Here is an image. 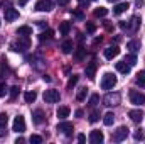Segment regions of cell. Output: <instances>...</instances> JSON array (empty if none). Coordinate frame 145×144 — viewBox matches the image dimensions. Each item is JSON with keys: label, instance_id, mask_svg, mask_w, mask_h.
I'll list each match as a JSON object with an SVG mask.
<instances>
[{"label": "cell", "instance_id": "obj_1", "mask_svg": "<svg viewBox=\"0 0 145 144\" xmlns=\"http://www.w3.org/2000/svg\"><path fill=\"white\" fill-rule=\"evenodd\" d=\"M116 85V76L113 73H105L101 78V88L103 90H111Z\"/></svg>", "mask_w": 145, "mask_h": 144}, {"label": "cell", "instance_id": "obj_2", "mask_svg": "<svg viewBox=\"0 0 145 144\" xmlns=\"http://www.w3.org/2000/svg\"><path fill=\"white\" fill-rule=\"evenodd\" d=\"M127 136H128V127H125V126H120L116 131H113V136H111V139H113L115 143H121V141H125V139H127Z\"/></svg>", "mask_w": 145, "mask_h": 144}, {"label": "cell", "instance_id": "obj_3", "mask_svg": "<svg viewBox=\"0 0 145 144\" xmlns=\"http://www.w3.org/2000/svg\"><path fill=\"white\" fill-rule=\"evenodd\" d=\"M130 102L133 105H144L145 104V95L138 90H130Z\"/></svg>", "mask_w": 145, "mask_h": 144}, {"label": "cell", "instance_id": "obj_4", "mask_svg": "<svg viewBox=\"0 0 145 144\" xmlns=\"http://www.w3.org/2000/svg\"><path fill=\"white\" fill-rule=\"evenodd\" d=\"M59 98H61V95L57 90H46L44 92V102H47V104H56V102H59Z\"/></svg>", "mask_w": 145, "mask_h": 144}, {"label": "cell", "instance_id": "obj_5", "mask_svg": "<svg viewBox=\"0 0 145 144\" xmlns=\"http://www.w3.org/2000/svg\"><path fill=\"white\" fill-rule=\"evenodd\" d=\"M12 131H15V132H19V134H22V132L25 131V119H24L22 115H17V117L14 119Z\"/></svg>", "mask_w": 145, "mask_h": 144}, {"label": "cell", "instance_id": "obj_6", "mask_svg": "<svg viewBox=\"0 0 145 144\" xmlns=\"http://www.w3.org/2000/svg\"><path fill=\"white\" fill-rule=\"evenodd\" d=\"M103 104H105L106 107L118 105V104H120V93H106L105 98H103Z\"/></svg>", "mask_w": 145, "mask_h": 144}, {"label": "cell", "instance_id": "obj_7", "mask_svg": "<svg viewBox=\"0 0 145 144\" xmlns=\"http://www.w3.org/2000/svg\"><path fill=\"white\" fill-rule=\"evenodd\" d=\"M14 49L15 48H19L17 51H24V49H29L31 48V37L29 36H19V41H17V44L15 46H12Z\"/></svg>", "mask_w": 145, "mask_h": 144}, {"label": "cell", "instance_id": "obj_8", "mask_svg": "<svg viewBox=\"0 0 145 144\" xmlns=\"http://www.w3.org/2000/svg\"><path fill=\"white\" fill-rule=\"evenodd\" d=\"M57 131L59 132H63L64 136H72V131H74V127H72L71 122H66V120H63V122H59L57 124Z\"/></svg>", "mask_w": 145, "mask_h": 144}, {"label": "cell", "instance_id": "obj_9", "mask_svg": "<svg viewBox=\"0 0 145 144\" xmlns=\"http://www.w3.org/2000/svg\"><path fill=\"white\" fill-rule=\"evenodd\" d=\"M3 19L5 22H14L15 19H19V10L8 7V9H3Z\"/></svg>", "mask_w": 145, "mask_h": 144}, {"label": "cell", "instance_id": "obj_10", "mask_svg": "<svg viewBox=\"0 0 145 144\" xmlns=\"http://www.w3.org/2000/svg\"><path fill=\"white\" fill-rule=\"evenodd\" d=\"M34 9L37 12H49L52 9V0H39Z\"/></svg>", "mask_w": 145, "mask_h": 144}, {"label": "cell", "instance_id": "obj_11", "mask_svg": "<svg viewBox=\"0 0 145 144\" xmlns=\"http://www.w3.org/2000/svg\"><path fill=\"white\" fill-rule=\"evenodd\" d=\"M128 117H130L133 122H137V124H138V122H142V120H144L145 114H144V110H142V108H133V110H130V112H128Z\"/></svg>", "mask_w": 145, "mask_h": 144}, {"label": "cell", "instance_id": "obj_12", "mask_svg": "<svg viewBox=\"0 0 145 144\" xmlns=\"http://www.w3.org/2000/svg\"><path fill=\"white\" fill-rule=\"evenodd\" d=\"M103 54H105L106 59H113V58H116V56L120 54V48H118V46H108V48L103 51Z\"/></svg>", "mask_w": 145, "mask_h": 144}, {"label": "cell", "instance_id": "obj_13", "mask_svg": "<svg viewBox=\"0 0 145 144\" xmlns=\"http://www.w3.org/2000/svg\"><path fill=\"white\" fill-rule=\"evenodd\" d=\"M103 139H105V136L101 131H91V134H89V143L91 144H101Z\"/></svg>", "mask_w": 145, "mask_h": 144}, {"label": "cell", "instance_id": "obj_14", "mask_svg": "<svg viewBox=\"0 0 145 144\" xmlns=\"http://www.w3.org/2000/svg\"><path fill=\"white\" fill-rule=\"evenodd\" d=\"M84 73H86V76H88L89 80H95V73H96V61L88 63V65H86V68H84Z\"/></svg>", "mask_w": 145, "mask_h": 144}, {"label": "cell", "instance_id": "obj_15", "mask_svg": "<svg viewBox=\"0 0 145 144\" xmlns=\"http://www.w3.org/2000/svg\"><path fill=\"white\" fill-rule=\"evenodd\" d=\"M115 66H116V71L123 73V75H128V73H130V70H132V66H130L127 61H118Z\"/></svg>", "mask_w": 145, "mask_h": 144}, {"label": "cell", "instance_id": "obj_16", "mask_svg": "<svg viewBox=\"0 0 145 144\" xmlns=\"http://www.w3.org/2000/svg\"><path fill=\"white\" fill-rule=\"evenodd\" d=\"M32 120H34L36 124H42V122L46 120V114H44L40 108H37V110L32 112Z\"/></svg>", "mask_w": 145, "mask_h": 144}, {"label": "cell", "instance_id": "obj_17", "mask_svg": "<svg viewBox=\"0 0 145 144\" xmlns=\"http://www.w3.org/2000/svg\"><path fill=\"white\" fill-rule=\"evenodd\" d=\"M69 112H71V108L68 107V105H61V107L57 108V112H56V115L61 119V120H64L68 115H69Z\"/></svg>", "mask_w": 145, "mask_h": 144}, {"label": "cell", "instance_id": "obj_18", "mask_svg": "<svg viewBox=\"0 0 145 144\" xmlns=\"http://www.w3.org/2000/svg\"><path fill=\"white\" fill-rule=\"evenodd\" d=\"M128 7H130V5H128L127 2H123V3H116V5L113 7V14H115V15H120V14H123Z\"/></svg>", "mask_w": 145, "mask_h": 144}, {"label": "cell", "instance_id": "obj_19", "mask_svg": "<svg viewBox=\"0 0 145 144\" xmlns=\"http://www.w3.org/2000/svg\"><path fill=\"white\" fill-rule=\"evenodd\" d=\"M17 36H32V27L29 26H20L17 29Z\"/></svg>", "mask_w": 145, "mask_h": 144}, {"label": "cell", "instance_id": "obj_20", "mask_svg": "<svg viewBox=\"0 0 145 144\" xmlns=\"http://www.w3.org/2000/svg\"><path fill=\"white\" fill-rule=\"evenodd\" d=\"M115 122V114L113 112H106L105 115H103V124L105 126H111Z\"/></svg>", "mask_w": 145, "mask_h": 144}, {"label": "cell", "instance_id": "obj_21", "mask_svg": "<svg viewBox=\"0 0 145 144\" xmlns=\"http://www.w3.org/2000/svg\"><path fill=\"white\" fill-rule=\"evenodd\" d=\"M36 98H37V93L32 90V92H25L24 93V100L27 102V104H32V102H36Z\"/></svg>", "mask_w": 145, "mask_h": 144}, {"label": "cell", "instance_id": "obj_22", "mask_svg": "<svg viewBox=\"0 0 145 144\" xmlns=\"http://www.w3.org/2000/svg\"><path fill=\"white\" fill-rule=\"evenodd\" d=\"M69 31H71V24H69V22H61V26H59V32H61L63 36H68Z\"/></svg>", "mask_w": 145, "mask_h": 144}, {"label": "cell", "instance_id": "obj_23", "mask_svg": "<svg viewBox=\"0 0 145 144\" xmlns=\"http://www.w3.org/2000/svg\"><path fill=\"white\" fill-rule=\"evenodd\" d=\"M127 48L132 51V53H135V51H138L140 49V41H137V39H133V41H130L128 44H127Z\"/></svg>", "mask_w": 145, "mask_h": 144}, {"label": "cell", "instance_id": "obj_24", "mask_svg": "<svg viewBox=\"0 0 145 144\" xmlns=\"http://www.w3.org/2000/svg\"><path fill=\"white\" fill-rule=\"evenodd\" d=\"M61 49H63L64 54H69L72 51V41H64V42L61 44Z\"/></svg>", "mask_w": 145, "mask_h": 144}, {"label": "cell", "instance_id": "obj_25", "mask_svg": "<svg viewBox=\"0 0 145 144\" xmlns=\"http://www.w3.org/2000/svg\"><path fill=\"white\" fill-rule=\"evenodd\" d=\"M108 14V9L106 7H96L95 9V17H105Z\"/></svg>", "mask_w": 145, "mask_h": 144}, {"label": "cell", "instance_id": "obj_26", "mask_svg": "<svg viewBox=\"0 0 145 144\" xmlns=\"http://www.w3.org/2000/svg\"><path fill=\"white\" fill-rule=\"evenodd\" d=\"M52 36H54V31H52V29H47V31H44V32L39 36V41H47V39H51Z\"/></svg>", "mask_w": 145, "mask_h": 144}, {"label": "cell", "instance_id": "obj_27", "mask_svg": "<svg viewBox=\"0 0 145 144\" xmlns=\"http://www.w3.org/2000/svg\"><path fill=\"white\" fill-rule=\"evenodd\" d=\"M78 81H79V76H78V75H72L71 78H69V81H68V85H66V87H68V90H72V88H74V85H76Z\"/></svg>", "mask_w": 145, "mask_h": 144}, {"label": "cell", "instance_id": "obj_28", "mask_svg": "<svg viewBox=\"0 0 145 144\" xmlns=\"http://www.w3.org/2000/svg\"><path fill=\"white\" fill-rule=\"evenodd\" d=\"M135 81H137V85L144 87V85H145V71H138V73H137V78H135Z\"/></svg>", "mask_w": 145, "mask_h": 144}, {"label": "cell", "instance_id": "obj_29", "mask_svg": "<svg viewBox=\"0 0 145 144\" xmlns=\"http://www.w3.org/2000/svg\"><path fill=\"white\" fill-rule=\"evenodd\" d=\"M86 97H88V88H81V90L78 92V95H76V98H78L79 102H83Z\"/></svg>", "mask_w": 145, "mask_h": 144}, {"label": "cell", "instance_id": "obj_30", "mask_svg": "<svg viewBox=\"0 0 145 144\" xmlns=\"http://www.w3.org/2000/svg\"><path fill=\"white\" fill-rule=\"evenodd\" d=\"M123 61H127V63H128L130 66H133V65L137 63V56H135V54H127Z\"/></svg>", "mask_w": 145, "mask_h": 144}, {"label": "cell", "instance_id": "obj_31", "mask_svg": "<svg viewBox=\"0 0 145 144\" xmlns=\"http://www.w3.org/2000/svg\"><path fill=\"white\" fill-rule=\"evenodd\" d=\"M19 92H20V88L15 85V87H12L10 88V100H15L17 97H19Z\"/></svg>", "mask_w": 145, "mask_h": 144}, {"label": "cell", "instance_id": "obj_32", "mask_svg": "<svg viewBox=\"0 0 145 144\" xmlns=\"http://www.w3.org/2000/svg\"><path fill=\"white\" fill-rule=\"evenodd\" d=\"M98 120H100V112H98V110H93V112L89 114V122L95 124V122H98Z\"/></svg>", "mask_w": 145, "mask_h": 144}, {"label": "cell", "instance_id": "obj_33", "mask_svg": "<svg viewBox=\"0 0 145 144\" xmlns=\"http://www.w3.org/2000/svg\"><path fill=\"white\" fill-rule=\"evenodd\" d=\"M8 122V115L7 114H0V129H5Z\"/></svg>", "mask_w": 145, "mask_h": 144}, {"label": "cell", "instance_id": "obj_34", "mask_svg": "<svg viewBox=\"0 0 145 144\" xmlns=\"http://www.w3.org/2000/svg\"><path fill=\"white\" fill-rule=\"evenodd\" d=\"M98 102H100V95H96V93H95V95H91V97H89V102H88V105H89V107H95Z\"/></svg>", "mask_w": 145, "mask_h": 144}, {"label": "cell", "instance_id": "obj_35", "mask_svg": "<svg viewBox=\"0 0 145 144\" xmlns=\"http://www.w3.org/2000/svg\"><path fill=\"white\" fill-rule=\"evenodd\" d=\"M133 137H135V141H144L145 136L144 132H142V129H138V131H135V134H133Z\"/></svg>", "mask_w": 145, "mask_h": 144}, {"label": "cell", "instance_id": "obj_36", "mask_svg": "<svg viewBox=\"0 0 145 144\" xmlns=\"http://www.w3.org/2000/svg\"><path fill=\"white\" fill-rule=\"evenodd\" d=\"M29 141H31L32 144H40L42 143V137H40V136H36V134H32V136L29 137Z\"/></svg>", "mask_w": 145, "mask_h": 144}, {"label": "cell", "instance_id": "obj_37", "mask_svg": "<svg viewBox=\"0 0 145 144\" xmlns=\"http://www.w3.org/2000/svg\"><path fill=\"white\" fill-rule=\"evenodd\" d=\"M86 31H88L89 34H93V32L96 31V26H95L93 22H86Z\"/></svg>", "mask_w": 145, "mask_h": 144}, {"label": "cell", "instance_id": "obj_38", "mask_svg": "<svg viewBox=\"0 0 145 144\" xmlns=\"http://www.w3.org/2000/svg\"><path fill=\"white\" fill-rule=\"evenodd\" d=\"M84 51H86V49H83V46H79V48H78V51H76V59H83Z\"/></svg>", "mask_w": 145, "mask_h": 144}, {"label": "cell", "instance_id": "obj_39", "mask_svg": "<svg viewBox=\"0 0 145 144\" xmlns=\"http://www.w3.org/2000/svg\"><path fill=\"white\" fill-rule=\"evenodd\" d=\"M5 70H7V66H5V63L0 59V78H3V76H5Z\"/></svg>", "mask_w": 145, "mask_h": 144}, {"label": "cell", "instance_id": "obj_40", "mask_svg": "<svg viewBox=\"0 0 145 144\" xmlns=\"http://www.w3.org/2000/svg\"><path fill=\"white\" fill-rule=\"evenodd\" d=\"M138 24H140V19H138V17H133V19H132V29L135 31V29L138 27Z\"/></svg>", "mask_w": 145, "mask_h": 144}, {"label": "cell", "instance_id": "obj_41", "mask_svg": "<svg viewBox=\"0 0 145 144\" xmlns=\"http://www.w3.org/2000/svg\"><path fill=\"white\" fill-rule=\"evenodd\" d=\"M72 15H74V17H76V19H83V17H84V15H83V12H81V10H72Z\"/></svg>", "mask_w": 145, "mask_h": 144}, {"label": "cell", "instance_id": "obj_42", "mask_svg": "<svg viewBox=\"0 0 145 144\" xmlns=\"http://www.w3.org/2000/svg\"><path fill=\"white\" fill-rule=\"evenodd\" d=\"M5 93H7V88L3 83H0V97H5Z\"/></svg>", "mask_w": 145, "mask_h": 144}, {"label": "cell", "instance_id": "obj_43", "mask_svg": "<svg viewBox=\"0 0 145 144\" xmlns=\"http://www.w3.org/2000/svg\"><path fill=\"white\" fill-rule=\"evenodd\" d=\"M79 3H81V9H86L89 5V0H79Z\"/></svg>", "mask_w": 145, "mask_h": 144}, {"label": "cell", "instance_id": "obj_44", "mask_svg": "<svg viewBox=\"0 0 145 144\" xmlns=\"http://www.w3.org/2000/svg\"><path fill=\"white\" fill-rule=\"evenodd\" d=\"M78 141H79V143H84V141H86V136H84V134H79V136H78Z\"/></svg>", "mask_w": 145, "mask_h": 144}, {"label": "cell", "instance_id": "obj_45", "mask_svg": "<svg viewBox=\"0 0 145 144\" xmlns=\"http://www.w3.org/2000/svg\"><path fill=\"white\" fill-rule=\"evenodd\" d=\"M57 3H59V5H68L69 0H57Z\"/></svg>", "mask_w": 145, "mask_h": 144}, {"label": "cell", "instance_id": "obj_46", "mask_svg": "<svg viewBox=\"0 0 145 144\" xmlns=\"http://www.w3.org/2000/svg\"><path fill=\"white\" fill-rule=\"evenodd\" d=\"M76 117H83V110H81V108L76 110Z\"/></svg>", "mask_w": 145, "mask_h": 144}, {"label": "cell", "instance_id": "obj_47", "mask_svg": "<svg viewBox=\"0 0 145 144\" xmlns=\"http://www.w3.org/2000/svg\"><path fill=\"white\" fill-rule=\"evenodd\" d=\"M24 143V137H17V139H15V144H22Z\"/></svg>", "mask_w": 145, "mask_h": 144}, {"label": "cell", "instance_id": "obj_48", "mask_svg": "<svg viewBox=\"0 0 145 144\" xmlns=\"http://www.w3.org/2000/svg\"><path fill=\"white\" fill-rule=\"evenodd\" d=\"M42 80H44V81H51V76H49V75H44Z\"/></svg>", "mask_w": 145, "mask_h": 144}, {"label": "cell", "instance_id": "obj_49", "mask_svg": "<svg viewBox=\"0 0 145 144\" xmlns=\"http://www.w3.org/2000/svg\"><path fill=\"white\" fill-rule=\"evenodd\" d=\"M27 2H29V0H19V5H22V7H24V5H25Z\"/></svg>", "mask_w": 145, "mask_h": 144}, {"label": "cell", "instance_id": "obj_50", "mask_svg": "<svg viewBox=\"0 0 145 144\" xmlns=\"http://www.w3.org/2000/svg\"><path fill=\"white\" fill-rule=\"evenodd\" d=\"M108 2H118V0H108Z\"/></svg>", "mask_w": 145, "mask_h": 144}]
</instances>
